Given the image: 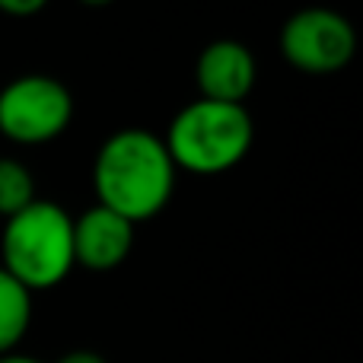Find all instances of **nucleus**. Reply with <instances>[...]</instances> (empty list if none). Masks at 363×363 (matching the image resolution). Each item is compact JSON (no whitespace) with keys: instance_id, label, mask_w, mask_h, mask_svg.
Instances as JSON below:
<instances>
[{"instance_id":"1","label":"nucleus","mask_w":363,"mask_h":363,"mask_svg":"<svg viewBox=\"0 0 363 363\" xmlns=\"http://www.w3.org/2000/svg\"><path fill=\"white\" fill-rule=\"evenodd\" d=\"M176 163L163 138L140 128L118 131L99 147L93 166L96 198L134 226L157 217L176 188Z\"/></svg>"},{"instance_id":"2","label":"nucleus","mask_w":363,"mask_h":363,"mask_svg":"<svg viewBox=\"0 0 363 363\" xmlns=\"http://www.w3.org/2000/svg\"><path fill=\"white\" fill-rule=\"evenodd\" d=\"M74 220L51 201H32L6 220L0 236V268L26 290H51L74 271Z\"/></svg>"},{"instance_id":"3","label":"nucleus","mask_w":363,"mask_h":363,"mask_svg":"<svg viewBox=\"0 0 363 363\" xmlns=\"http://www.w3.org/2000/svg\"><path fill=\"white\" fill-rule=\"evenodd\" d=\"M252 140L255 128L245 106L194 99L172 118L163 144L176 169L194 176H220L242 163L252 150Z\"/></svg>"},{"instance_id":"4","label":"nucleus","mask_w":363,"mask_h":363,"mask_svg":"<svg viewBox=\"0 0 363 363\" xmlns=\"http://www.w3.org/2000/svg\"><path fill=\"white\" fill-rule=\"evenodd\" d=\"M74 99L55 77L29 74L0 89V134L16 144H48L67 131Z\"/></svg>"},{"instance_id":"5","label":"nucleus","mask_w":363,"mask_h":363,"mask_svg":"<svg viewBox=\"0 0 363 363\" xmlns=\"http://www.w3.org/2000/svg\"><path fill=\"white\" fill-rule=\"evenodd\" d=\"M354 51H357V32L351 19L325 6L294 13L281 29V55L303 74H338L351 64Z\"/></svg>"},{"instance_id":"6","label":"nucleus","mask_w":363,"mask_h":363,"mask_svg":"<svg viewBox=\"0 0 363 363\" xmlns=\"http://www.w3.org/2000/svg\"><path fill=\"white\" fill-rule=\"evenodd\" d=\"M255 57L236 38H217L198 57L194 80H198L201 99L211 102H233L242 106L245 96L255 86Z\"/></svg>"},{"instance_id":"7","label":"nucleus","mask_w":363,"mask_h":363,"mask_svg":"<svg viewBox=\"0 0 363 363\" xmlns=\"http://www.w3.org/2000/svg\"><path fill=\"white\" fill-rule=\"evenodd\" d=\"M134 223L96 204L74 220V258L89 271H112L131 255Z\"/></svg>"},{"instance_id":"8","label":"nucleus","mask_w":363,"mask_h":363,"mask_svg":"<svg viewBox=\"0 0 363 363\" xmlns=\"http://www.w3.org/2000/svg\"><path fill=\"white\" fill-rule=\"evenodd\" d=\"M32 322V294L0 268V357L13 354Z\"/></svg>"},{"instance_id":"9","label":"nucleus","mask_w":363,"mask_h":363,"mask_svg":"<svg viewBox=\"0 0 363 363\" xmlns=\"http://www.w3.org/2000/svg\"><path fill=\"white\" fill-rule=\"evenodd\" d=\"M35 198V179L19 160L0 157V217H16Z\"/></svg>"},{"instance_id":"10","label":"nucleus","mask_w":363,"mask_h":363,"mask_svg":"<svg viewBox=\"0 0 363 363\" xmlns=\"http://www.w3.org/2000/svg\"><path fill=\"white\" fill-rule=\"evenodd\" d=\"M48 0H0V10L10 13V16H32L38 13Z\"/></svg>"},{"instance_id":"11","label":"nucleus","mask_w":363,"mask_h":363,"mask_svg":"<svg viewBox=\"0 0 363 363\" xmlns=\"http://www.w3.org/2000/svg\"><path fill=\"white\" fill-rule=\"evenodd\" d=\"M57 363H106V360H102L96 351H70V354H64Z\"/></svg>"},{"instance_id":"12","label":"nucleus","mask_w":363,"mask_h":363,"mask_svg":"<svg viewBox=\"0 0 363 363\" xmlns=\"http://www.w3.org/2000/svg\"><path fill=\"white\" fill-rule=\"evenodd\" d=\"M0 363H42V360H35V357H26V354H4V357H0Z\"/></svg>"},{"instance_id":"13","label":"nucleus","mask_w":363,"mask_h":363,"mask_svg":"<svg viewBox=\"0 0 363 363\" xmlns=\"http://www.w3.org/2000/svg\"><path fill=\"white\" fill-rule=\"evenodd\" d=\"M80 4H86V6H106V4H112V0H80Z\"/></svg>"}]
</instances>
